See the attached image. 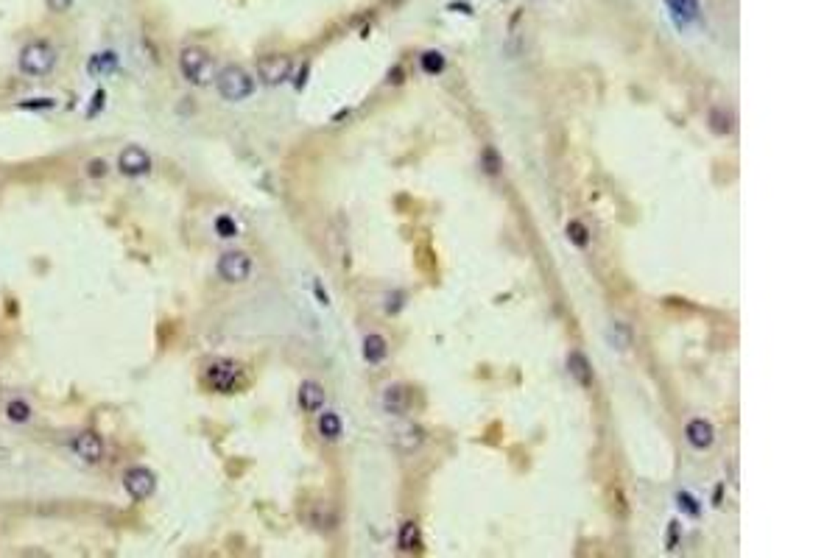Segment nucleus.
<instances>
[{
    "label": "nucleus",
    "mask_w": 838,
    "mask_h": 558,
    "mask_svg": "<svg viewBox=\"0 0 838 558\" xmlns=\"http://www.w3.org/2000/svg\"><path fill=\"white\" fill-rule=\"evenodd\" d=\"M179 70H182V76L193 87H207V84H213L216 76H219L213 56H209L204 48H198V45H184L182 48V54H179Z\"/></svg>",
    "instance_id": "1"
},
{
    "label": "nucleus",
    "mask_w": 838,
    "mask_h": 558,
    "mask_svg": "<svg viewBox=\"0 0 838 558\" xmlns=\"http://www.w3.org/2000/svg\"><path fill=\"white\" fill-rule=\"evenodd\" d=\"M17 67L29 79H42L56 67V48L48 40H34L20 51Z\"/></svg>",
    "instance_id": "2"
},
{
    "label": "nucleus",
    "mask_w": 838,
    "mask_h": 558,
    "mask_svg": "<svg viewBox=\"0 0 838 558\" xmlns=\"http://www.w3.org/2000/svg\"><path fill=\"white\" fill-rule=\"evenodd\" d=\"M204 383H207V388H213L219 394H232L246 386V371L235 360H216L207 366Z\"/></svg>",
    "instance_id": "3"
},
{
    "label": "nucleus",
    "mask_w": 838,
    "mask_h": 558,
    "mask_svg": "<svg viewBox=\"0 0 838 558\" xmlns=\"http://www.w3.org/2000/svg\"><path fill=\"white\" fill-rule=\"evenodd\" d=\"M216 87H219V95L224 101H244L255 92V81L252 76L244 70V67H224L219 76H216Z\"/></svg>",
    "instance_id": "4"
},
{
    "label": "nucleus",
    "mask_w": 838,
    "mask_h": 558,
    "mask_svg": "<svg viewBox=\"0 0 838 558\" xmlns=\"http://www.w3.org/2000/svg\"><path fill=\"white\" fill-rule=\"evenodd\" d=\"M291 73H294V62L285 54H271V56L258 62V79L266 87H280L283 81L291 79Z\"/></svg>",
    "instance_id": "5"
},
{
    "label": "nucleus",
    "mask_w": 838,
    "mask_h": 558,
    "mask_svg": "<svg viewBox=\"0 0 838 558\" xmlns=\"http://www.w3.org/2000/svg\"><path fill=\"white\" fill-rule=\"evenodd\" d=\"M219 277L227 279V282H244L252 277V257L246 252H224L219 257Z\"/></svg>",
    "instance_id": "6"
},
{
    "label": "nucleus",
    "mask_w": 838,
    "mask_h": 558,
    "mask_svg": "<svg viewBox=\"0 0 838 558\" xmlns=\"http://www.w3.org/2000/svg\"><path fill=\"white\" fill-rule=\"evenodd\" d=\"M123 489H126L129 497L145 500V497H151L157 491V475L148 466H132L123 475Z\"/></svg>",
    "instance_id": "7"
},
{
    "label": "nucleus",
    "mask_w": 838,
    "mask_h": 558,
    "mask_svg": "<svg viewBox=\"0 0 838 558\" xmlns=\"http://www.w3.org/2000/svg\"><path fill=\"white\" fill-rule=\"evenodd\" d=\"M118 170L129 179H137V176H145L151 170V154L143 148V145H126L120 154H118Z\"/></svg>",
    "instance_id": "8"
},
{
    "label": "nucleus",
    "mask_w": 838,
    "mask_h": 558,
    "mask_svg": "<svg viewBox=\"0 0 838 558\" xmlns=\"http://www.w3.org/2000/svg\"><path fill=\"white\" fill-rule=\"evenodd\" d=\"M70 450H73L84 463H98V461L104 458V452H106L104 438H101L95 430H81L79 436H73Z\"/></svg>",
    "instance_id": "9"
},
{
    "label": "nucleus",
    "mask_w": 838,
    "mask_h": 558,
    "mask_svg": "<svg viewBox=\"0 0 838 558\" xmlns=\"http://www.w3.org/2000/svg\"><path fill=\"white\" fill-rule=\"evenodd\" d=\"M391 438H394V444L400 447V450H405V452H413V450H419L422 447V430H419L416 425H411V422H402V425H397L394 427V433H391Z\"/></svg>",
    "instance_id": "10"
},
{
    "label": "nucleus",
    "mask_w": 838,
    "mask_h": 558,
    "mask_svg": "<svg viewBox=\"0 0 838 558\" xmlns=\"http://www.w3.org/2000/svg\"><path fill=\"white\" fill-rule=\"evenodd\" d=\"M685 436H688V441H690L696 450H707V447L713 444V438H716L713 425H710L707 419H690L688 427H685Z\"/></svg>",
    "instance_id": "11"
},
{
    "label": "nucleus",
    "mask_w": 838,
    "mask_h": 558,
    "mask_svg": "<svg viewBox=\"0 0 838 558\" xmlns=\"http://www.w3.org/2000/svg\"><path fill=\"white\" fill-rule=\"evenodd\" d=\"M567 371H570V377L576 383L592 386V366H590V360H587L584 352H570L567 354Z\"/></svg>",
    "instance_id": "12"
},
{
    "label": "nucleus",
    "mask_w": 838,
    "mask_h": 558,
    "mask_svg": "<svg viewBox=\"0 0 838 558\" xmlns=\"http://www.w3.org/2000/svg\"><path fill=\"white\" fill-rule=\"evenodd\" d=\"M297 400H299V405H302L305 411H310V413L319 411V408L327 402L324 388H322L316 380H305V383L299 386V397H297Z\"/></svg>",
    "instance_id": "13"
},
{
    "label": "nucleus",
    "mask_w": 838,
    "mask_h": 558,
    "mask_svg": "<svg viewBox=\"0 0 838 558\" xmlns=\"http://www.w3.org/2000/svg\"><path fill=\"white\" fill-rule=\"evenodd\" d=\"M386 352H388V346H386V338H383V335L369 332V335L363 338V357H366V363H372V366L383 363V360H386Z\"/></svg>",
    "instance_id": "14"
},
{
    "label": "nucleus",
    "mask_w": 838,
    "mask_h": 558,
    "mask_svg": "<svg viewBox=\"0 0 838 558\" xmlns=\"http://www.w3.org/2000/svg\"><path fill=\"white\" fill-rule=\"evenodd\" d=\"M383 405H386V411H388V413H402V411H408V391H405L402 386H391V388H386V394H383Z\"/></svg>",
    "instance_id": "15"
},
{
    "label": "nucleus",
    "mask_w": 838,
    "mask_h": 558,
    "mask_svg": "<svg viewBox=\"0 0 838 558\" xmlns=\"http://www.w3.org/2000/svg\"><path fill=\"white\" fill-rule=\"evenodd\" d=\"M316 427H319V433H322L327 441H335V438L341 436V416L333 413V411H330V413H322Z\"/></svg>",
    "instance_id": "16"
},
{
    "label": "nucleus",
    "mask_w": 838,
    "mask_h": 558,
    "mask_svg": "<svg viewBox=\"0 0 838 558\" xmlns=\"http://www.w3.org/2000/svg\"><path fill=\"white\" fill-rule=\"evenodd\" d=\"M6 416H9V422H15V425H26V422L31 419V408H29L26 400H9Z\"/></svg>",
    "instance_id": "17"
},
{
    "label": "nucleus",
    "mask_w": 838,
    "mask_h": 558,
    "mask_svg": "<svg viewBox=\"0 0 838 558\" xmlns=\"http://www.w3.org/2000/svg\"><path fill=\"white\" fill-rule=\"evenodd\" d=\"M416 547H419V527H416V522H402V527H400V550L411 552Z\"/></svg>",
    "instance_id": "18"
},
{
    "label": "nucleus",
    "mask_w": 838,
    "mask_h": 558,
    "mask_svg": "<svg viewBox=\"0 0 838 558\" xmlns=\"http://www.w3.org/2000/svg\"><path fill=\"white\" fill-rule=\"evenodd\" d=\"M732 112L729 109H713L710 112V126L716 129V134H729L732 131Z\"/></svg>",
    "instance_id": "19"
},
{
    "label": "nucleus",
    "mask_w": 838,
    "mask_h": 558,
    "mask_svg": "<svg viewBox=\"0 0 838 558\" xmlns=\"http://www.w3.org/2000/svg\"><path fill=\"white\" fill-rule=\"evenodd\" d=\"M567 240L573 243V246H587L590 243V232H587V227L581 224V221H570L567 224Z\"/></svg>",
    "instance_id": "20"
},
{
    "label": "nucleus",
    "mask_w": 838,
    "mask_h": 558,
    "mask_svg": "<svg viewBox=\"0 0 838 558\" xmlns=\"http://www.w3.org/2000/svg\"><path fill=\"white\" fill-rule=\"evenodd\" d=\"M612 340L620 352H626L628 346H632V329H628V324H620V321L612 324Z\"/></svg>",
    "instance_id": "21"
},
{
    "label": "nucleus",
    "mask_w": 838,
    "mask_h": 558,
    "mask_svg": "<svg viewBox=\"0 0 838 558\" xmlns=\"http://www.w3.org/2000/svg\"><path fill=\"white\" fill-rule=\"evenodd\" d=\"M216 232H219L221 238H227V240H230V238H235L241 229H238V224H235V218H232V215H219V218H216Z\"/></svg>",
    "instance_id": "22"
},
{
    "label": "nucleus",
    "mask_w": 838,
    "mask_h": 558,
    "mask_svg": "<svg viewBox=\"0 0 838 558\" xmlns=\"http://www.w3.org/2000/svg\"><path fill=\"white\" fill-rule=\"evenodd\" d=\"M442 67H445V59H442L439 54H434V51H431V54H425V56H422V70H428V73H439Z\"/></svg>",
    "instance_id": "23"
},
{
    "label": "nucleus",
    "mask_w": 838,
    "mask_h": 558,
    "mask_svg": "<svg viewBox=\"0 0 838 558\" xmlns=\"http://www.w3.org/2000/svg\"><path fill=\"white\" fill-rule=\"evenodd\" d=\"M484 159H487V170H489V173H500V159H498V151L487 148V151H484Z\"/></svg>",
    "instance_id": "24"
},
{
    "label": "nucleus",
    "mask_w": 838,
    "mask_h": 558,
    "mask_svg": "<svg viewBox=\"0 0 838 558\" xmlns=\"http://www.w3.org/2000/svg\"><path fill=\"white\" fill-rule=\"evenodd\" d=\"M70 6H73V0H48V9H51V12H56V15L68 12Z\"/></svg>",
    "instance_id": "25"
}]
</instances>
